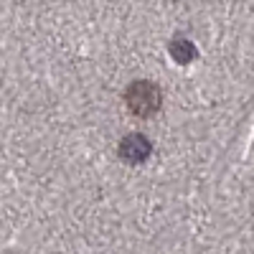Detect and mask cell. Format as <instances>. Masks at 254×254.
I'll return each mask as SVG.
<instances>
[{
	"label": "cell",
	"instance_id": "1",
	"mask_svg": "<svg viewBox=\"0 0 254 254\" xmlns=\"http://www.w3.org/2000/svg\"><path fill=\"white\" fill-rule=\"evenodd\" d=\"M125 102H127V110H130L132 115L153 117L160 110L163 94L153 81H132L125 92Z\"/></svg>",
	"mask_w": 254,
	"mask_h": 254
},
{
	"label": "cell",
	"instance_id": "2",
	"mask_svg": "<svg viewBox=\"0 0 254 254\" xmlns=\"http://www.w3.org/2000/svg\"><path fill=\"white\" fill-rule=\"evenodd\" d=\"M153 153V145L145 135H127L120 142V158L130 165H137L142 160H147V155Z\"/></svg>",
	"mask_w": 254,
	"mask_h": 254
},
{
	"label": "cell",
	"instance_id": "3",
	"mask_svg": "<svg viewBox=\"0 0 254 254\" xmlns=\"http://www.w3.org/2000/svg\"><path fill=\"white\" fill-rule=\"evenodd\" d=\"M171 54H173V59L178 61V64H188L190 59H193V46L188 44L186 38H176L173 44H171Z\"/></svg>",
	"mask_w": 254,
	"mask_h": 254
}]
</instances>
